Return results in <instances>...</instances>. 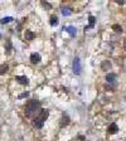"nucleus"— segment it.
<instances>
[{"label": "nucleus", "mask_w": 126, "mask_h": 141, "mask_svg": "<svg viewBox=\"0 0 126 141\" xmlns=\"http://www.w3.org/2000/svg\"><path fill=\"white\" fill-rule=\"evenodd\" d=\"M48 115H49L48 110H42V111L39 112V115L33 120V125H34V127H37V128H42L43 125H44V122H46V120L48 118Z\"/></svg>", "instance_id": "f03ea898"}, {"label": "nucleus", "mask_w": 126, "mask_h": 141, "mask_svg": "<svg viewBox=\"0 0 126 141\" xmlns=\"http://www.w3.org/2000/svg\"><path fill=\"white\" fill-rule=\"evenodd\" d=\"M112 28H114V30H117V33H121V32H122V29H121L120 25H114Z\"/></svg>", "instance_id": "f3484780"}, {"label": "nucleus", "mask_w": 126, "mask_h": 141, "mask_svg": "<svg viewBox=\"0 0 126 141\" xmlns=\"http://www.w3.org/2000/svg\"><path fill=\"white\" fill-rule=\"evenodd\" d=\"M15 80L19 81V83H22V84H28V78L24 77V76H16Z\"/></svg>", "instance_id": "0eeeda50"}, {"label": "nucleus", "mask_w": 126, "mask_h": 141, "mask_svg": "<svg viewBox=\"0 0 126 141\" xmlns=\"http://www.w3.org/2000/svg\"><path fill=\"white\" fill-rule=\"evenodd\" d=\"M8 70V66L6 64H3V66H0V74H4L5 72Z\"/></svg>", "instance_id": "2eb2a0df"}, {"label": "nucleus", "mask_w": 126, "mask_h": 141, "mask_svg": "<svg viewBox=\"0 0 126 141\" xmlns=\"http://www.w3.org/2000/svg\"><path fill=\"white\" fill-rule=\"evenodd\" d=\"M40 112V102L38 101H29L25 106V116L28 118H36Z\"/></svg>", "instance_id": "f257e3e1"}, {"label": "nucleus", "mask_w": 126, "mask_h": 141, "mask_svg": "<svg viewBox=\"0 0 126 141\" xmlns=\"http://www.w3.org/2000/svg\"><path fill=\"white\" fill-rule=\"evenodd\" d=\"M24 37H25V39H26V40H32V39L34 38V34L32 33V32H29V30H26V32H25V34H24Z\"/></svg>", "instance_id": "1a4fd4ad"}, {"label": "nucleus", "mask_w": 126, "mask_h": 141, "mask_svg": "<svg viewBox=\"0 0 126 141\" xmlns=\"http://www.w3.org/2000/svg\"><path fill=\"white\" fill-rule=\"evenodd\" d=\"M81 70H82L81 62H80L78 58H76V59L73 60V72H74L76 74H80V73H81Z\"/></svg>", "instance_id": "7ed1b4c3"}, {"label": "nucleus", "mask_w": 126, "mask_h": 141, "mask_svg": "<svg viewBox=\"0 0 126 141\" xmlns=\"http://www.w3.org/2000/svg\"><path fill=\"white\" fill-rule=\"evenodd\" d=\"M30 62L34 63V64H36V63H39V62H40V56H39L38 53H33V54L30 56Z\"/></svg>", "instance_id": "20e7f679"}, {"label": "nucleus", "mask_w": 126, "mask_h": 141, "mask_svg": "<svg viewBox=\"0 0 126 141\" xmlns=\"http://www.w3.org/2000/svg\"><path fill=\"white\" fill-rule=\"evenodd\" d=\"M62 14L66 15V16L71 15V9L70 8H62Z\"/></svg>", "instance_id": "ddd939ff"}, {"label": "nucleus", "mask_w": 126, "mask_h": 141, "mask_svg": "<svg viewBox=\"0 0 126 141\" xmlns=\"http://www.w3.org/2000/svg\"><path fill=\"white\" fill-rule=\"evenodd\" d=\"M101 68H102L104 70H105V69H110V68H111V63H110L108 60H105V62H102Z\"/></svg>", "instance_id": "9d476101"}, {"label": "nucleus", "mask_w": 126, "mask_h": 141, "mask_svg": "<svg viewBox=\"0 0 126 141\" xmlns=\"http://www.w3.org/2000/svg\"><path fill=\"white\" fill-rule=\"evenodd\" d=\"M58 24V16L57 15H52L50 16V25H57Z\"/></svg>", "instance_id": "f8f14e48"}, {"label": "nucleus", "mask_w": 126, "mask_h": 141, "mask_svg": "<svg viewBox=\"0 0 126 141\" xmlns=\"http://www.w3.org/2000/svg\"><path fill=\"white\" fill-rule=\"evenodd\" d=\"M90 25L86 28V29H90V28H93V25H94V16H92V15H90Z\"/></svg>", "instance_id": "4468645a"}, {"label": "nucleus", "mask_w": 126, "mask_h": 141, "mask_svg": "<svg viewBox=\"0 0 126 141\" xmlns=\"http://www.w3.org/2000/svg\"><path fill=\"white\" fill-rule=\"evenodd\" d=\"M124 47H125V49H126V39L124 40Z\"/></svg>", "instance_id": "6ab92c4d"}, {"label": "nucleus", "mask_w": 126, "mask_h": 141, "mask_svg": "<svg viewBox=\"0 0 126 141\" xmlns=\"http://www.w3.org/2000/svg\"><path fill=\"white\" fill-rule=\"evenodd\" d=\"M106 81H107L108 83H115V81H116V76H115L114 73H108V74L106 76Z\"/></svg>", "instance_id": "423d86ee"}, {"label": "nucleus", "mask_w": 126, "mask_h": 141, "mask_svg": "<svg viewBox=\"0 0 126 141\" xmlns=\"http://www.w3.org/2000/svg\"><path fill=\"white\" fill-rule=\"evenodd\" d=\"M68 124H70V117L67 115H63V117H62V126L68 125Z\"/></svg>", "instance_id": "9b49d317"}, {"label": "nucleus", "mask_w": 126, "mask_h": 141, "mask_svg": "<svg viewBox=\"0 0 126 141\" xmlns=\"http://www.w3.org/2000/svg\"><path fill=\"white\" fill-rule=\"evenodd\" d=\"M64 30H66V32H68V34L71 35V37H76V28H74V26H72V25L66 26V28H64Z\"/></svg>", "instance_id": "39448f33"}, {"label": "nucleus", "mask_w": 126, "mask_h": 141, "mask_svg": "<svg viewBox=\"0 0 126 141\" xmlns=\"http://www.w3.org/2000/svg\"><path fill=\"white\" fill-rule=\"evenodd\" d=\"M28 96V92H25V93H22L20 96H19V98H24V97H26Z\"/></svg>", "instance_id": "a211bd4d"}, {"label": "nucleus", "mask_w": 126, "mask_h": 141, "mask_svg": "<svg viewBox=\"0 0 126 141\" xmlns=\"http://www.w3.org/2000/svg\"><path fill=\"white\" fill-rule=\"evenodd\" d=\"M117 130H118V127H117V125H116L115 122L111 124L110 127H108V132H110V134H115V132H117Z\"/></svg>", "instance_id": "6e6552de"}, {"label": "nucleus", "mask_w": 126, "mask_h": 141, "mask_svg": "<svg viewBox=\"0 0 126 141\" xmlns=\"http://www.w3.org/2000/svg\"><path fill=\"white\" fill-rule=\"evenodd\" d=\"M12 20H13V18H10V16L3 18V19H2V24H6V23H9V22H12Z\"/></svg>", "instance_id": "dca6fc26"}]
</instances>
